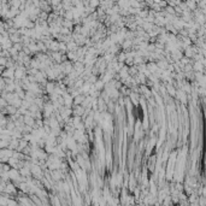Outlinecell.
<instances>
[{
    "label": "cell",
    "instance_id": "cell-1",
    "mask_svg": "<svg viewBox=\"0 0 206 206\" xmlns=\"http://www.w3.org/2000/svg\"><path fill=\"white\" fill-rule=\"evenodd\" d=\"M15 72H16V71H15V69H13V68H9L7 70H6V71H5V72H2V76H4V77H6V76H7V77H11V78H13V76H15Z\"/></svg>",
    "mask_w": 206,
    "mask_h": 206
},
{
    "label": "cell",
    "instance_id": "cell-2",
    "mask_svg": "<svg viewBox=\"0 0 206 206\" xmlns=\"http://www.w3.org/2000/svg\"><path fill=\"white\" fill-rule=\"evenodd\" d=\"M23 75H24V68H17L16 70V72H15V77L16 78H22L23 77Z\"/></svg>",
    "mask_w": 206,
    "mask_h": 206
},
{
    "label": "cell",
    "instance_id": "cell-3",
    "mask_svg": "<svg viewBox=\"0 0 206 206\" xmlns=\"http://www.w3.org/2000/svg\"><path fill=\"white\" fill-rule=\"evenodd\" d=\"M86 98H84V95H81V94H78L77 97H75V101L74 103L76 104V105H81V104L83 103V100H84Z\"/></svg>",
    "mask_w": 206,
    "mask_h": 206
},
{
    "label": "cell",
    "instance_id": "cell-4",
    "mask_svg": "<svg viewBox=\"0 0 206 206\" xmlns=\"http://www.w3.org/2000/svg\"><path fill=\"white\" fill-rule=\"evenodd\" d=\"M99 4H100V1L99 0H89V5L92 6V7H98L99 6Z\"/></svg>",
    "mask_w": 206,
    "mask_h": 206
},
{
    "label": "cell",
    "instance_id": "cell-5",
    "mask_svg": "<svg viewBox=\"0 0 206 206\" xmlns=\"http://www.w3.org/2000/svg\"><path fill=\"white\" fill-rule=\"evenodd\" d=\"M15 48H16V50H21V48H22L21 43H16V45H15Z\"/></svg>",
    "mask_w": 206,
    "mask_h": 206
}]
</instances>
